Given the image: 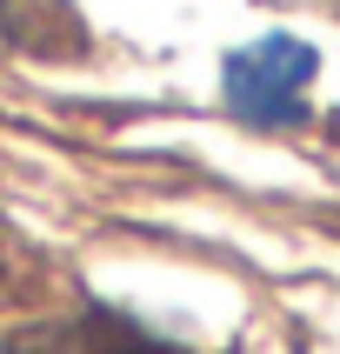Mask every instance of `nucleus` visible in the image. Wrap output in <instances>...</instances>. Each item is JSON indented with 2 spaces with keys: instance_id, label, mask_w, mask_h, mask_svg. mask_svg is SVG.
<instances>
[{
  "instance_id": "f257e3e1",
  "label": "nucleus",
  "mask_w": 340,
  "mask_h": 354,
  "mask_svg": "<svg viewBox=\"0 0 340 354\" xmlns=\"http://www.w3.org/2000/svg\"><path fill=\"white\" fill-rule=\"evenodd\" d=\"M320 74V47L300 34H260L247 47L220 60V100L227 114L260 127V134H280V127H300L307 120V87Z\"/></svg>"
},
{
  "instance_id": "f03ea898",
  "label": "nucleus",
  "mask_w": 340,
  "mask_h": 354,
  "mask_svg": "<svg viewBox=\"0 0 340 354\" xmlns=\"http://www.w3.org/2000/svg\"><path fill=\"white\" fill-rule=\"evenodd\" d=\"M34 40V7L27 0H0V47H27Z\"/></svg>"
}]
</instances>
